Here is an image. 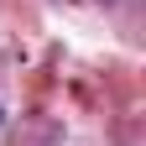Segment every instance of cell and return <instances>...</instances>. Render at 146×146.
I'll return each instance as SVG.
<instances>
[{
  "instance_id": "cell-1",
  "label": "cell",
  "mask_w": 146,
  "mask_h": 146,
  "mask_svg": "<svg viewBox=\"0 0 146 146\" xmlns=\"http://www.w3.org/2000/svg\"><path fill=\"white\" fill-rule=\"evenodd\" d=\"M0 125H5V110H0Z\"/></svg>"
}]
</instances>
